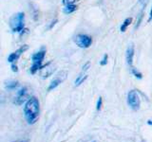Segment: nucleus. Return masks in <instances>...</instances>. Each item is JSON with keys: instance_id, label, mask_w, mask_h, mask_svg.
Segmentation results:
<instances>
[{"instance_id": "nucleus-24", "label": "nucleus", "mask_w": 152, "mask_h": 142, "mask_svg": "<svg viewBox=\"0 0 152 142\" xmlns=\"http://www.w3.org/2000/svg\"><path fill=\"white\" fill-rule=\"evenodd\" d=\"M13 142H28V140H17V141H13Z\"/></svg>"}, {"instance_id": "nucleus-8", "label": "nucleus", "mask_w": 152, "mask_h": 142, "mask_svg": "<svg viewBox=\"0 0 152 142\" xmlns=\"http://www.w3.org/2000/svg\"><path fill=\"white\" fill-rule=\"evenodd\" d=\"M27 97H28V89L26 86H24L17 91L16 97L14 98V103L17 104V105H21V104H23V102H25L27 101Z\"/></svg>"}, {"instance_id": "nucleus-2", "label": "nucleus", "mask_w": 152, "mask_h": 142, "mask_svg": "<svg viewBox=\"0 0 152 142\" xmlns=\"http://www.w3.org/2000/svg\"><path fill=\"white\" fill-rule=\"evenodd\" d=\"M10 28L12 32H22L25 27V13L23 12H17L10 18Z\"/></svg>"}, {"instance_id": "nucleus-3", "label": "nucleus", "mask_w": 152, "mask_h": 142, "mask_svg": "<svg viewBox=\"0 0 152 142\" xmlns=\"http://www.w3.org/2000/svg\"><path fill=\"white\" fill-rule=\"evenodd\" d=\"M46 56V49L45 47H41L40 50H38L35 53H33L31 56L32 64L30 68V72L31 74H35L38 70H40L43 67V61L45 59Z\"/></svg>"}, {"instance_id": "nucleus-5", "label": "nucleus", "mask_w": 152, "mask_h": 142, "mask_svg": "<svg viewBox=\"0 0 152 142\" xmlns=\"http://www.w3.org/2000/svg\"><path fill=\"white\" fill-rule=\"evenodd\" d=\"M74 42L81 49H88L92 44V38L87 34H78L74 37Z\"/></svg>"}, {"instance_id": "nucleus-13", "label": "nucleus", "mask_w": 152, "mask_h": 142, "mask_svg": "<svg viewBox=\"0 0 152 142\" xmlns=\"http://www.w3.org/2000/svg\"><path fill=\"white\" fill-rule=\"evenodd\" d=\"M19 86V83L17 80H9L6 83V88L8 90H14Z\"/></svg>"}, {"instance_id": "nucleus-7", "label": "nucleus", "mask_w": 152, "mask_h": 142, "mask_svg": "<svg viewBox=\"0 0 152 142\" xmlns=\"http://www.w3.org/2000/svg\"><path fill=\"white\" fill-rule=\"evenodd\" d=\"M28 49V45H24L22 46L19 47L18 49H16L14 52H12V53H11L9 55L8 57V62L11 64H13L15 63V62L20 58V56L24 53L25 51H27Z\"/></svg>"}, {"instance_id": "nucleus-14", "label": "nucleus", "mask_w": 152, "mask_h": 142, "mask_svg": "<svg viewBox=\"0 0 152 142\" xmlns=\"http://www.w3.org/2000/svg\"><path fill=\"white\" fill-rule=\"evenodd\" d=\"M76 9H77V6L76 5H69V6H65L64 8V12L66 14H69V13H72L74 12Z\"/></svg>"}, {"instance_id": "nucleus-23", "label": "nucleus", "mask_w": 152, "mask_h": 142, "mask_svg": "<svg viewBox=\"0 0 152 142\" xmlns=\"http://www.w3.org/2000/svg\"><path fill=\"white\" fill-rule=\"evenodd\" d=\"M152 20V7L150 9V12H149V16H148V22H150Z\"/></svg>"}, {"instance_id": "nucleus-19", "label": "nucleus", "mask_w": 152, "mask_h": 142, "mask_svg": "<svg viewBox=\"0 0 152 142\" xmlns=\"http://www.w3.org/2000/svg\"><path fill=\"white\" fill-rule=\"evenodd\" d=\"M76 2V0H62L64 6H69V5H73Z\"/></svg>"}, {"instance_id": "nucleus-17", "label": "nucleus", "mask_w": 152, "mask_h": 142, "mask_svg": "<svg viewBox=\"0 0 152 142\" xmlns=\"http://www.w3.org/2000/svg\"><path fill=\"white\" fill-rule=\"evenodd\" d=\"M107 59H108V55L107 54H104V56H103V59L101 60V62H100V64L101 65H106L107 64Z\"/></svg>"}, {"instance_id": "nucleus-25", "label": "nucleus", "mask_w": 152, "mask_h": 142, "mask_svg": "<svg viewBox=\"0 0 152 142\" xmlns=\"http://www.w3.org/2000/svg\"><path fill=\"white\" fill-rule=\"evenodd\" d=\"M147 124L152 126V120H147Z\"/></svg>"}, {"instance_id": "nucleus-10", "label": "nucleus", "mask_w": 152, "mask_h": 142, "mask_svg": "<svg viewBox=\"0 0 152 142\" xmlns=\"http://www.w3.org/2000/svg\"><path fill=\"white\" fill-rule=\"evenodd\" d=\"M134 53H135V50H134V46L133 45H129L126 49V63L128 64L130 68L133 67V58H134Z\"/></svg>"}, {"instance_id": "nucleus-20", "label": "nucleus", "mask_w": 152, "mask_h": 142, "mask_svg": "<svg viewBox=\"0 0 152 142\" xmlns=\"http://www.w3.org/2000/svg\"><path fill=\"white\" fill-rule=\"evenodd\" d=\"M89 65H90V63H89V62H88V63H87V64H86L83 66V69H82V71H84V72H87L88 69V67H89Z\"/></svg>"}, {"instance_id": "nucleus-22", "label": "nucleus", "mask_w": 152, "mask_h": 142, "mask_svg": "<svg viewBox=\"0 0 152 142\" xmlns=\"http://www.w3.org/2000/svg\"><path fill=\"white\" fill-rule=\"evenodd\" d=\"M56 23H57V19H55V20H54V21H52V22H51V24H50V26L49 27V28H50H50H51L52 27H53V26L55 25V24H56Z\"/></svg>"}, {"instance_id": "nucleus-4", "label": "nucleus", "mask_w": 152, "mask_h": 142, "mask_svg": "<svg viewBox=\"0 0 152 142\" xmlns=\"http://www.w3.org/2000/svg\"><path fill=\"white\" fill-rule=\"evenodd\" d=\"M127 104L133 110H139L141 106V99L136 90H131L127 94Z\"/></svg>"}, {"instance_id": "nucleus-1", "label": "nucleus", "mask_w": 152, "mask_h": 142, "mask_svg": "<svg viewBox=\"0 0 152 142\" xmlns=\"http://www.w3.org/2000/svg\"><path fill=\"white\" fill-rule=\"evenodd\" d=\"M40 103L36 97H31L24 106V116L28 124H34L39 117Z\"/></svg>"}, {"instance_id": "nucleus-16", "label": "nucleus", "mask_w": 152, "mask_h": 142, "mask_svg": "<svg viewBox=\"0 0 152 142\" xmlns=\"http://www.w3.org/2000/svg\"><path fill=\"white\" fill-rule=\"evenodd\" d=\"M130 70H131V73L134 75V77L135 78H137V79H142V74L140 72V71H138L136 68H134V67H132V68H130Z\"/></svg>"}, {"instance_id": "nucleus-15", "label": "nucleus", "mask_w": 152, "mask_h": 142, "mask_svg": "<svg viewBox=\"0 0 152 142\" xmlns=\"http://www.w3.org/2000/svg\"><path fill=\"white\" fill-rule=\"evenodd\" d=\"M142 17H144V12L142 11V12L139 13V15H138V18H137V22H136V25H135V27H134L135 30H137V28L140 27L141 23H142Z\"/></svg>"}, {"instance_id": "nucleus-12", "label": "nucleus", "mask_w": 152, "mask_h": 142, "mask_svg": "<svg viewBox=\"0 0 152 142\" xmlns=\"http://www.w3.org/2000/svg\"><path fill=\"white\" fill-rule=\"evenodd\" d=\"M131 23H132V18H131V17H127V18H126L125 20H124V22L122 23V25H121V28H120L121 32H125V31L126 30L127 27L129 26Z\"/></svg>"}, {"instance_id": "nucleus-11", "label": "nucleus", "mask_w": 152, "mask_h": 142, "mask_svg": "<svg viewBox=\"0 0 152 142\" xmlns=\"http://www.w3.org/2000/svg\"><path fill=\"white\" fill-rule=\"evenodd\" d=\"M87 79H88V75L86 74V72L82 71V73H80L78 75V77L75 79V80H74V85H75V86H79V85L82 84Z\"/></svg>"}, {"instance_id": "nucleus-21", "label": "nucleus", "mask_w": 152, "mask_h": 142, "mask_svg": "<svg viewBox=\"0 0 152 142\" xmlns=\"http://www.w3.org/2000/svg\"><path fill=\"white\" fill-rule=\"evenodd\" d=\"M12 70L13 71V72H18V67H17V65L15 64H12Z\"/></svg>"}, {"instance_id": "nucleus-9", "label": "nucleus", "mask_w": 152, "mask_h": 142, "mask_svg": "<svg viewBox=\"0 0 152 142\" xmlns=\"http://www.w3.org/2000/svg\"><path fill=\"white\" fill-rule=\"evenodd\" d=\"M54 66L52 64V62H49L45 65H43V67L40 69V76L42 79H46L54 72Z\"/></svg>"}, {"instance_id": "nucleus-6", "label": "nucleus", "mask_w": 152, "mask_h": 142, "mask_svg": "<svg viewBox=\"0 0 152 142\" xmlns=\"http://www.w3.org/2000/svg\"><path fill=\"white\" fill-rule=\"evenodd\" d=\"M66 76H68L66 71H61V72H59L56 75V77L50 82L49 87H48V91H51V90L55 89L58 85H60L66 79Z\"/></svg>"}, {"instance_id": "nucleus-18", "label": "nucleus", "mask_w": 152, "mask_h": 142, "mask_svg": "<svg viewBox=\"0 0 152 142\" xmlns=\"http://www.w3.org/2000/svg\"><path fill=\"white\" fill-rule=\"evenodd\" d=\"M102 104H103V99H102V97H99L98 101H97V104H96V109H97L98 111L101 110Z\"/></svg>"}]
</instances>
